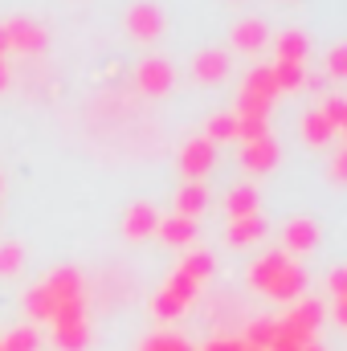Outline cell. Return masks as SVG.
I'll use <instances>...</instances> for the list:
<instances>
[{
    "label": "cell",
    "instance_id": "e575fe53",
    "mask_svg": "<svg viewBox=\"0 0 347 351\" xmlns=\"http://www.w3.org/2000/svg\"><path fill=\"white\" fill-rule=\"evenodd\" d=\"M0 90H8V62L0 58Z\"/></svg>",
    "mask_w": 347,
    "mask_h": 351
},
{
    "label": "cell",
    "instance_id": "74e56055",
    "mask_svg": "<svg viewBox=\"0 0 347 351\" xmlns=\"http://www.w3.org/2000/svg\"><path fill=\"white\" fill-rule=\"evenodd\" d=\"M241 351H254V348H246V343H241Z\"/></svg>",
    "mask_w": 347,
    "mask_h": 351
},
{
    "label": "cell",
    "instance_id": "83f0119b",
    "mask_svg": "<svg viewBox=\"0 0 347 351\" xmlns=\"http://www.w3.org/2000/svg\"><path fill=\"white\" fill-rule=\"evenodd\" d=\"M237 135H241L246 143L265 139V119H261V114H237Z\"/></svg>",
    "mask_w": 347,
    "mask_h": 351
},
{
    "label": "cell",
    "instance_id": "6da1fadb",
    "mask_svg": "<svg viewBox=\"0 0 347 351\" xmlns=\"http://www.w3.org/2000/svg\"><path fill=\"white\" fill-rule=\"evenodd\" d=\"M53 348L58 351H86L90 323H86V298H70L53 306Z\"/></svg>",
    "mask_w": 347,
    "mask_h": 351
},
{
    "label": "cell",
    "instance_id": "8fae6325",
    "mask_svg": "<svg viewBox=\"0 0 347 351\" xmlns=\"http://www.w3.org/2000/svg\"><path fill=\"white\" fill-rule=\"evenodd\" d=\"M192 74H196V82L213 86V82H221V78L229 74V58H225L221 49H200V53L192 58Z\"/></svg>",
    "mask_w": 347,
    "mask_h": 351
},
{
    "label": "cell",
    "instance_id": "f546056e",
    "mask_svg": "<svg viewBox=\"0 0 347 351\" xmlns=\"http://www.w3.org/2000/svg\"><path fill=\"white\" fill-rule=\"evenodd\" d=\"M323 119L335 127V135L344 131V123H347V102L339 98V94H331V98H327V106H323Z\"/></svg>",
    "mask_w": 347,
    "mask_h": 351
},
{
    "label": "cell",
    "instance_id": "1f68e13d",
    "mask_svg": "<svg viewBox=\"0 0 347 351\" xmlns=\"http://www.w3.org/2000/svg\"><path fill=\"white\" fill-rule=\"evenodd\" d=\"M327 74H331V78H344V74H347V53H344V45H335V49H331V58H327Z\"/></svg>",
    "mask_w": 347,
    "mask_h": 351
},
{
    "label": "cell",
    "instance_id": "e0dca14e",
    "mask_svg": "<svg viewBox=\"0 0 347 351\" xmlns=\"http://www.w3.org/2000/svg\"><path fill=\"white\" fill-rule=\"evenodd\" d=\"M204 204H208V188H204L200 180H188V184L176 192V217H188V221H192Z\"/></svg>",
    "mask_w": 347,
    "mask_h": 351
},
{
    "label": "cell",
    "instance_id": "277c9868",
    "mask_svg": "<svg viewBox=\"0 0 347 351\" xmlns=\"http://www.w3.org/2000/svg\"><path fill=\"white\" fill-rule=\"evenodd\" d=\"M127 33H131L135 41H156V37L164 33V12H160L156 4H147V0L131 4V8H127Z\"/></svg>",
    "mask_w": 347,
    "mask_h": 351
},
{
    "label": "cell",
    "instance_id": "cb8c5ba5",
    "mask_svg": "<svg viewBox=\"0 0 347 351\" xmlns=\"http://www.w3.org/2000/svg\"><path fill=\"white\" fill-rule=\"evenodd\" d=\"M270 70H274V86H278V90L307 86V74H302V66H294V62H274Z\"/></svg>",
    "mask_w": 347,
    "mask_h": 351
},
{
    "label": "cell",
    "instance_id": "836d02e7",
    "mask_svg": "<svg viewBox=\"0 0 347 351\" xmlns=\"http://www.w3.org/2000/svg\"><path fill=\"white\" fill-rule=\"evenodd\" d=\"M204 351H241V343H237V339H213Z\"/></svg>",
    "mask_w": 347,
    "mask_h": 351
},
{
    "label": "cell",
    "instance_id": "f1b7e54d",
    "mask_svg": "<svg viewBox=\"0 0 347 351\" xmlns=\"http://www.w3.org/2000/svg\"><path fill=\"white\" fill-rule=\"evenodd\" d=\"M21 258H25L21 245H16V241H4V245H0V278H12V274L21 269Z\"/></svg>",
    "mask_w": 347,
    "mask_h": 351
},
{
    "label": "cell",
    "instance_id": "ffe728a7",
    "mask_svg": "<svg viewBox=\"0 0 347 351\" xmlns=\"http://www.w3.org/2000/svg\"><path fill=\"white\" fill-rule=\"evenodd\" d=\"M156 233H160L168 245H188V241L196 237V225H192L188 217H168V221L156 225Z\"/></svg>",
    "mask_w": 347,
    "mask_h": 351
},
{
    "label": "cell",
    "instance_id": "d6a6232c",
    "mask_svg": "<svg viewBox=\"0 0 347 351\" xmlns=\"http://www.w3.org/2000/svg\"><path fill=\"white\" fill-rule=\"evenodd\" d=\"M327 286H331V298H347V269H331V278H327Z\"/></svg>",
    "mask_w": 347,
    "mask_h": 351
},
{
    "label": "cell",
    "instance_id": "d4e9b609",
    "mask_svg": "<svg viewBox=\"0 0 347 351\" xmlns=\"http://www.w3.org/2000/svg\"><path fill=\"white\" fill-rule=\"evenodd\" d=\"M25 311H29L33 323H49V319H53V302H49V294H45L41 286H33V290L25 294Z\"/></svg>",
    "mask_w": 347,
    "mask_h": 351
},
{
    "label": "cell",
    "instance_id": "5bb4252c",
    "mask_svg": "<svg viewBox=\"0 0 347 351\" xmlns=\"http://www.w3.org/2000/svg\"><path fill=\"white\" fill-rule=\"evenodd\" d=\"M241 164H246V172H270V168L278 164V143H274L270 135H265V139H254V143H246Z\"/></svg>",
    "mask_w": 347,
    "mask_h": 351
},
{
    "label": "cell",
    "instance_id": "44dd1931",
    "mask_svg": "<svg viewBox=\"0 0 347 351\" xmlns=\"http://www.w3.org/2000/svg\"><path fill=\"white\" fill-rule=\"evenodd\" d=\"M225 208H229L233 221H237V217H250V213H258V192H254L250 184H241V188H233V192L225 196Z\"/></svg>",
    "mask_w": 347,
    "mask_h": 351
},
{
    "label": "cell",
    "instance_id": "ac0fdd59",
    "mask_svg": "<svg viewBox=\"0 0 347 351\" xmlns=\"http://www.w3.org/2000/svg\"><path fill=\"white\" fill-rule=\"evenodd\" d=\"M302 139H307L311 147H323V143L335 139V127L323 119V110H307V114H302Z\"/></svg>",
    "mask_w": 347,
    "mask_h": 351
},
{
    "label": "cell",
    "instance_id": "52a82bcc",
    "mask_svg": "<svg viewBox=\"0 0 347 351\" xmlns=\"http://www.w3.org/2000/svg\"><path fill=\"white\" fill-rule=\"evenodd\" d=\"M41 290L49 294L53 306H62V302H70V298H86V286H82V274H78V269H53V274L41 282Z\"/></svg>",
    "mask_w": 347,
    "mask_h": 351
},
{
    "label": "cell",
    "instance_id": "7402d4cb",
    "mask_svg": "<svg viewBox=\"0 0 347 351\" xmlns=\"http://www.w3.org/2000/svg\"><path fill=\"white\" fill-rule=\"evenodd\" d=\"M274 331H278V319H254L250 327H246V348H254V351H265L270 343H274Z\"/></svg>",
    "mask_w": 347,
    "mask_h": 351
},
{
    "label": "cell",
    "instance_id": "d590c367",
    "mask_svg": "<svg viewBox=\"0 0 347 351\" xmlns=\"http://www.w3.org/2000/svg\"><path fill=\"white\" fill-rule=\"evenodd\" d=\"M8 53V33H4V25H0V58Z\"/></svg>",
    "mask_w": 347,
    "mask_h": 351
},
{
    "label": "cell",
    "instance_id": "484cf974",
    "mask_svg": "<svg viewBox=\"0 0 347 351\" xmlns=\"http://www.w3.org/2000/svg\"><path fill=\"white\" fill-rule=\"evenodd\" d=\"M233 135H237V114H213L208 119V135H204L208 143L213 139L221 143V139H233Z\"/></svg>",
    "mask_w": 347,
    "mask_h": 351
},
{
    "label": "cell",
    "instance_id": "603a6c76",
    "mask_svg": "<svg viewBox=\"0 0 347 351\" xmlns=\"http://www.w3.org/2000/svg\"><path fill=\"white\" fill-rule=\"evenodd\" d=\"M176 274H184L188 282H196V286H200V282L213 274V258H208V254H184V262L176 265Z\"/></svg>",
    "mask_w": 347,
    "mask_h": 351
},
{
    "label": "cell",
    "instance_id": "7c38bea8",
    "mask_svg": "<svg viewBox=\"0 0 347 351\" xmlns=\"http://www.w3.org/2000/svg\"><path fill=\"white\" fill-rule=\"evenodd\" d=\"M139 90H143V94H152V98L168 94V90H172V66H168V62H160V58L143 62V66H139Z\"/></svg>",
    "mask_w": 347,
    "mask_h": 351
},
{
    "label": "cell",
    "instance_id": "9a60e30c",
    "mask_svg": "<svg viewBox=\"0 0 347 351\" xmlns=\"http://www.w3.org/2000/svg\"><path fill=\"white\" fill-rule=\"evenodd\" d=\"M156 225H160V217H156L152 204H131V213H127V221H123V233H127L131 241H143V237L156 233Z\"/></svg>",
    "mask_w": 347,
    "mask_h": 351
},
{
    "label": "cell",
    "instance_id": "8992f818",
    "mask_svg": "<svg viewBox=\"0 0 347 351\" xmlns=\"http://www.w3.org/2000/svg\"><path fill=\"white\" fill-rule=\"evenodd\" d=\"M4 33H8V49H16V53H41L45 49V29L37 21L16 16V21L4 25Z\"/></svg>",
    "mask_w": 347,
    "mask_h": 351
},
{
    "label": "cell",
    "instance_id": "ba28073f",
    "mask_svg": "<svg viewBox=\"0 0 347 351\" xmlns=\"http://www.w3.org/2000/svg\"><path fill=\"white\" fill-rule=\"evenodd\" d=\"M302 290H307V274H302V265L286 262V269L270 282V290H265V294H270L274 302H298V298H302Z\"/></svg>",
    "mask_w": 347,
    "mask_h": 351
},
{
    "label": "cell",
    "instance_id": "7a4b0ae2",
    "mask_svg": "<svg viewBox=\"0 0 347 351\" xmlns=\"http://www.w3.org/2000/svg\"><path fill=\"white\" fill-rule=\"evenodd\" d=\"M192 298H196V282H188L184 274H172V278L164 282V290L152 298V315H156L160 323H172V319H180V315L192 306Z\"/></svg>",
    "mask_w": 347,
    "mask_h": 351
},
{
    "label": "cell",
    "instance_id": "8d00e7d4",
    "mask_svg": "<svg viewBox=\"0 0 347 351\" xmlns=\"http://www.w3.org/2000/svg\"><path fill=\"white\" fill-rule=\"evenodd\" d=\"M302 351H323V348H319V343H307V348H302Z\"/></svg>",
    "mask_w": 347,
    "mask_h": 351
},
{
    "label": "cell",
    "instance_id": "9c48e42d",
    "mask_svg": "<svg viewBox=\"0 0 347 351\" xmlns=\"http://www.w3.org/2000/svg\"><path fill=\"white\" fill-rule=\"evenodd\" d=\"M282 254H311L315 245H319V225L315 221H307V217H294L286 229H282Z\"/></svg>",
    "mask_w": 347,
    "mask_h": 351
},
{
    "label": "cell",
    "instance_id": "30bf717a",
    "mask_svg": "<svg viewBox=\"0 0 347 351\" xmlns=\"http://www.w3.org/2000/svg\"><path fill=\"white\" fill-rule=\"evenodd\" d=\"M286 262H290V254H282V250H270V254H261L258 262L250 265V286L265 294V290H270V282H274V278L286 269Z\"/></svg>",
    "mask_w": 347,
    "mask_h": 351
},
{
    "label": "cell",
    "instance_id": "3957f363",
    "mask_svg": "<svg viewBox=\"0 0 347 351\" xmlns=\"http://www.w3.org/2000/svg\"><path fill=\"white\" fill-rule=\"evenodd\" d=\"M323 319H327V306H323L319 298H298V302L290 306V315L282 319V327H286L290 335H298L302 343H315V331L323 327Z\"/></svg>",
    "mask_w": 347,
    "mask_h": 351
},
{
    "label": "cell",
    "instance_id": "5b68a950",
    "mask_svg": "<svg viewBox=\"0 0 347 351\" xmlns=\"http://www.w3.org/2000/svg\"><path fill=\"white\" fill-rule=\"evenodd\" d=\"M213 164H217V147H213L208 139H188V143L180 147V172L188 176V180L208 176Z\"/></svg>",
    "mask_w": 347,
    "mask_h": 351
},
{
    "label": "cell",
    "instance_id": "4fadbf2b",
    "mask_svg": "<svg viewBox=\"0 0 347 351\" xmlns=\"http://www.w3.org/2000/svg\"><path fill=\"white\" fill-rule=\"evenodd\" d=\"M265 41H270V33H265V25H261L258 16H246V21L233 25V49H241V53H258Z\"/></svg>",
    "mask_w": 347,
    "mask_h": 351
},
{
    "label": "cell",
    "instance_id": "d6986e66",
    "mask_svg": "<svg viewBox=\"0 0 347 351\" xmlns=\"http://www.w3.org/2000/svg\"><path fill=\"white\" fill-rule=\"evenodd\" d=\"M307 37L298 33V29H286L282 37H278V62H294V66H302L307 62Z\"/></svg>",
    "mask_w": 347,
    "mask_h": 351
},
{
    "label": "cell",
    "instance_id": "4316f807",
    "mask_svg": "<svg viewBox=\"0 0 347 351\" xmlns=\"http://www.w3.org/2000/svg\"><path fill=\"white\" fill-rule=\"evenodd\" d=\"M0 351H37V331H33V327H16V331L0 343Z\"/></svg>",
    "mask_w": 347,
    "mask_h": 351
},
{
    "label": "cell",
    "instance_id": "4dcf8cb0",
    "mask_svg": "<svg viewBox=\"0 0 347 351\" xmlns=\"http://www.w3.org/2000/svg\"><path fill=\"white\" fill-rule=\"evenodd\" d=\"M139 351H192V348H188L184 339H176V335H152Z\"/></svg>",
    "mask_w": 347,
    "mask_h": 351
},
{
    "label": "cell",
    "instance_id": "2e32d148",
    "mask_svg": "<svg viewBox=\"0 0 347 351\" xmlns=\"http://www.w3.org/2000/svg\"><path fill=\"white\" fill-rule=\"evenodd\" d=\"M261 233H265L261 217H258V213H250V217H237V221L229 225L225 241H229L233 250H246V245H254V241H261Z\"/></svg>",
    "mask_w": 347,
    "mask_h": 351
}]
</instances>
